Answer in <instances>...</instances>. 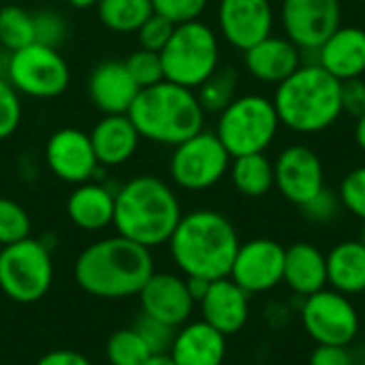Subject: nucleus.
<instances>
[{
  "instance_id": "obj_1",
  "label": "nucleus",
  "mask_w": 365,
  "mask_h": 365,
  "mask_svg": "<svg viewBox=\"0 0 365 365\" xmlns=\"http://www.w3.org/2000/svg\"><path fill=\"white\" fill-rule=\"evenodd\" d=\"M154 272L152 250L122 235L90 244L73 267L77 287L98 299L135 297Z\"/></svg>"
},
{
  "instance_id": "obj_2",
  "label": "nucleus",
  "mask_w": 365,
  "mask_h": 365,
  "mask_svg": "<svg viewBox=\"0 0 365 365\" xmlns=\"http://www.w3.org/2000/svg\"><path fill=\"white\" fill-rule=\"evenodd\" d=\"M233 222L214 210L182 214L167 246L182 276L220 280L231 274L240 248Z\"/></svg>"
},
{
  "instance_id": "obj_3",
  "label": "nucleus",
  "mask_w": 365,
  "mask_h": 365,
  "mask_svg": "<svg viewBox=\"0 0 365 365\" xmlns=\"http://www.w3.org/2000/svg\"><path fill=\"white\" fill-rule=\"evenodd\" d=\"M180 218L182 205L175 190L156 175H137L115 190L118 235L150 250L169 242Z\"/></svg>"
},
{
  "instance_id": "obj_4",
  "label": "nucleus",
  "mask_w": 365,
  "mask_h": 365,
  "mask_svg": "<svg viewBox=\"0 0 365 365\" xmlns=\"http://www.w3.org/2000/svg\"><path fill=\"white\" fill-rule=\"evenodd\" d=\"M340 86L342 81L321 64H302L291 77L276 86L272 101L280 124L302 135L327 130L344 113Z\"/></svg>"
},
{
  "instance_id": "obj_5",
  "label": "nucleus",
  "mask_w": 365,
  "mask_h": 365,
  "mask_svg": "<svg viewBox=\"0 0 365 365\" xmlns=\"http://www.w3.org/2000/svg\"><path fill=\"white\" fill-rule=\"evenodd\" d=\"M126 115L141 139L158 145H178L201 133L205 124L197 92L167 79L141 88Z\"/></svg>"
},
{
  "instance_id": "obj_6",
  "label": "nucleus",
  "mask_w": 365,
  "mask_h": 365,
  "mask_svg": "<svg viewBox=\"0 0 365 365\" xmlns=\"http://www.w3.org/2000/svg\"><path fill=\"white\" fill-rule=\"evenodd\" d=\"M167 81L197 90L220 66V41L212 26L201 19L180 24L160 51Z\"/></svg>"
},
{
  "instance_id": "obj_7",
  "label": "nucleus",
  "mask_w": 365,
  "mask_h": 365,
  "mask_svg": "<svg viewBox=\"0 0 365 365\" xmlns=\"http://www.w3.org/2000/svg\"><path fill=\"white\" fill-rule=\"evenodd\" d=\"M280 128L274 101L263 94H244L218 113L216 137L231 158L265 152Z\"/></svg>"
},
{
  "instance_id": "obj_8",
  "label": "nucleus",
  "mask_w": 365,
  "mask_h": 365,
  "mask_svg": "<svg viewBox=\"0 0 365 365\" xmlns=\"http://www.w3.org/2000/svg\"><path fill=\"white\" fill-rule=\"evenodd\" d=\"M53 282L51 246L26 237L0 248V291L15 304L41 302Z\"/></svg>"
},
{
  "instance_id": "obj_9",
  "label": "nucleus",
  "mask_w": 365,
  "mask_h": 365,
  "mask_svg": "<svg viewBox=\"0 0 365 365\" xmlns=\"http://www.w3.org/2000/svg\"><path fill=\"white\" fill-rule=\"evenodd\" d=\"M2 75L19 94L38 101L64 94L71 83V68L64 56L56 47L41 43L9 51Z\"/></svg>"
},
{
  "instance_id": "obj_10",
  "label": "nucleus",
  "mask_w": 365,
  "mask_h": 365,
  "mask_svg": "<svg viewBox=\"0 0 365 365\" xmlns=\"http://www.w3.org/2000/svg\"><path fill=\"white\" fill-rule=\"evenodd\" d=\"M231 167V154L220 143L216 133L201 130L190 139L173 145L169 158V173L175 186L201 192L216 186Z\"/></svg>"
},
{
  "instance_id": "obj_11",
  "label": "nucleus",
  "mask_w": 365,
  "mask_h": 365,
  "mask_svg": "<svg viewBox=\"0 0 365 365\" xmlns=\"http://www.w3.org/2000/svg\"><path fill=\"white\" fill-rule=\"evenodd\" d=\"M302 323L317 344L349 346L359 334V312L349 295L323 289L304 297Z\"/></svg>"
},
{
  "instance_id": "obj_12",
  "label": "nucleus",
  "mask_w": 365,
  "mask_h": 365,
  "mask_svg": "<svg viewBox=\"0 0 365 365\" xmlns=\"http://www.w3.org/2000/svg\"><path fill=\"white\" fill-rule=\"evenodd\" d=\"M282 30L302 51H317L340 26V0H282Z\"/></svg>"
},
{
  "instance_id": "obj_13",
  "label": "nucleus",
  "mask_w": 365,
  "mask_h": 365,
  "mask_svg": "<svg viewBox=\"0 0 365 365\" xmlns=\"http://www.w3.org/2000/svg\"><path fill=\"white\" fill-rule=\"evenodd\" d=\"M274 186L287 201L299 207L308 203L325 188V169L319 154L302 143L284 148L274 163Z\"/></svg>"
},
{
  "instance_id": "obj_14",
  "label": "nucleus",
  "mask_w": 365,
  "mask_h": 365,
  "mask_svg": "<svg viewBox=\"0 0 365 365\" xmlns=\"http://www.w3.org/2000/svg\"><path fill=\"white\" fill-rule=\"evenodd\" d=\"M284 248L267 237H257L240 244L229 278L248 295L265 293L282 282Z\"/></svg>"
},
{
  "instance_id": "obj_15",
  "label": "nucleus",
  "mask_w": 365,
  "mask_h": 365,
  "mask_svg": "<svg viewBox=\"0 0 365 365\" xmlns=\"http://www.w3.org/2000/svg\"><path fill=\"white\" fill-rule=\"evenodd\" d=\"M43 156H45L47 169L58 180L73 184V186L94 180L101 167L96 160L90 135L73 126L51 133L45 143Z\"/></svg>"
},
{
  "instance_id": "obj_16",
  "label": "nucleus",
  "mask_w": 365,
  "mask_h": 365,
  "mask_svg": "<svg viewBox=\"0 0 365 365\" xmlns=\"http://www.w3.org/2000/svg\"><path fill=\"white\" fill-rule=\"evenodd\" d=\"M218 34L235 49L246 51L274 32L272 0H220L216 11Z\"/></svg>"
},
{
  "instance_id": "obj_17",
  "label": "nucleus",
  "mask_w": 365,
  "mask_h": 365,
  "mask_svg": "<svg viewBox=\"0 0 365 365\" xmlns=\"http://www.w3.org/2000/svg\"><path fill=\"white\" fill-rule=\"evenodd\" d=\"M137 297L141 304V314L167 323L175 329L190 321L197 306L188 291L186 276L169 272H154Z\"/></svg>"
},
{
  "instance_id": "obj_18",
  "label": "nucleus",
  "mask_w": 365,
  "mask_h": 365,
  "mask_svg": "<svg viewBox=\"0 0 365 365\" xmlns=\"http://www.w3.org/2000/svg\"><path fill=\"white\" fill-rule=\"evenodd\" d=\"M139 90L141 88L130 77L126 64L120 60H105V62L96 64L88 79L90 103L103 115L128 113Z\"/></svg>"
},
{
  "instance_id": "obj_19",
  "label": "nucleus",
  "mask_w": 365,
  "mask_h": 365,
  "mask_svg": "<svg viewBox=\"0 0 365 365\" xmlns=\"http://www.w3.org/2000/svg\"><path fill=\"white\" fill-rule=\"evenodd\" d=\"M201 317L222 336H233L244 329L250 314V295L229 276L214 280L199 302Z\"/></svg>"
},
{
  "instance_id": "obj_20",
  "label": "nucleus",
  "mask_w": 365,
  "mask_h": 365,
  "mask_svg": "<svg viewBox=\"0 0 365 365\" xmlns=\"http://www.w3.org/2000/svg\"><path fill=\"white\" fill-rule=\"evenodd\" d=\"M302 53L287 36L269 34L244 51V66L255 79L278 86L302 66Z\"/></svg>"
},
{
  "instance_id": "obj_21",
  "label": "nucleus",
  "mask_w": 365,
  "mask_h": 365,
  "mask_svg": "<svg viewBox=\"0 0 365 365\" xmlns=\"http://www.w3.org/2000/svg\"><path fill=\"white\" fill-rule=\"evenodd\" d=\"M167 355L175 365H222L227 357V336L203 319L188 321L175 329Z\"/></svg>"
},
{
  "instance_id": "obj_22",
  "label": "nucleus",
  "mask_w": 365,
  "mask_h": 365,
  "mask_svg": "<svg viewBox=\"0 0 365 365\" xmlns=\"http://www.w3.org/2000/svg\"><path fill=\"white\" fill-rule=\"evenodd\" d=\"M314 53L317 64L336 79L361 77L365 73V30L359 26H340Z\"/></svg>"
},
{
  "instance_id": "obj_23",
  "label": "nucleus",
  "mask_w": 365,
  "mask_h": 365,
  "mask_svg": "<svg viewBox=\"0 0 365 365\" xmlns=\"http://www.w3.org/2000/svg\"><path fill=\"white\" fill-rule=\"evenodd\" d=\"M88 135L101 167H120L128 163L141 143V137L126 113L103 115Z\"/></svg>"
},
{
  "instance_id": "obj_24",
  "label": "nucleus",
  "mask_w": 365,
  "mask_h": 365,
  "mask_svg": "<svg viewBox=\"0 0 365 365\" xmlns=\"http://www.w3.org/2000/svg\"><path fill=\"white\" fill-rule=\"evenodd\" d=\"M115 192L101 182L77 184L66 199V216L81 231H103L113 225Z\"/></svg>"
},
{
  "instance_id": "obj_25",
  "label": "nucleus",
  "mask_w": 365,
  "mask_h": 365,
  "mask_svg": "<svg viewBox=\"0 0 365 365\" xmlns=\"http://www.w3.org/2000/svg\"><path fill=\"white\" fill-rule=\"evenodd\" d=\"M282 282L297 295L308 297L327 287V259L308 242H297L284 248Z\"/></svg>"
},
{
  "instance_id": "obj_26",
  "label": "nucleus",
  "mask_w": 365,
  "mask_h": 365,
  "mask_svg": "<svg viewBox=\"0 0 365 365\" xmlns=\"http://www.w3.org/2000/svg\"><path fill=\"white\" fill-rule=\"evenodd\" d=\"M327 259V284L344 295L365 293V246L359 240L336 244Z\"/></svg>"
},
{
  "instance_id": "obj_27",
  "label": "nucleus",
  "mask_w": 365,
  "mask_h": 365,
  "mask_svg": "<svg viewBox=\"0 0 365 365\" xmlns=\"http://www.w3.org/2000/svg\"><path fill=\"white\" fill-rule=\"evenodd\" d=\"M231 182L235 190L244 197H263L274 188V163L261 154H246L231 158Z\"/></svg>"
},
{
  "instance_id": "obj_28",
  "label": "nucleus",
  "mask_w": 365,
  "mask_h": 365,
  "mask_svg": "<svg viewBox=\"0 0 365 365\" xmlns=\"http://www.w3.org/2000/svg\"><path fill=\"white\" fill-rule=\"evenodd\" d=\"M98 19L118 34H133L154 13L150 0H98Z\"/></svg>"
},
{
  "instance_id": "obj_29",
  "label": "nucleus",
  "mask_w": 365,
  "mask_h": 365,
  "mask_svg": "<svg viewBox=\"0 0 365 365\" xmlns=\"http://www.w3.org/2000/svg\"><path fill=\"white\" fill-rule=\"evenodd\" d=\"M195 92L205 113H220L237 96V71L218 66Z\"/></svg>"
},
{
  "instance_id": "obj_30",
  "label": "nucleus",
  "mask_w": 365,
  "mask_h": 365,
  "mask_svg": "<svg viewBox=\"0 0 365 365\" xmlns=\"http://www.w3.org/2000/svg\"><path fill=\"white\" fill-rule=\"evenodd\" d=\"M30 43H34L32 13L19 4H2L0 6V45L6 51H15Z\"/></svg>"
},
{
  "instance_id": "obj_31",
  "label": "nucleus",
  "mask_w": 365,
  "mask_h": 365,
  "mask_svg": "<svg viewBox=\"0 0 365 365\" xmlns=\"http://www.w3.org/2000/svg\"><path fill=\"white\" fill-rule=\"evenodd\" d=\"M105 355L109 365H143L150 357H154L135 327L113 331L107 340Z\"/></svg>"
},
{
  "instance_id": "obj_32",
  "label": "nucleus",
  "mask_w": 365,
  "mask_h": 365,
  "mask_svg": "<svg viewBox=\"0 0 365 365\" xmlns=\"http://www.w3.org/2000/svg\"><path fill=\"white\" fill-rule=\"evenodd\" d=\"M32 220L26 207L9 197H0V248L30 237Z\"/></svg>"
},
{
  "instance_id": "obj_33",
  "label": "nucleus",
  "mask_w": 365,
  "mask_h": 365,
  "mask_svg": "<svg viewBox=\"0 0 365 365\" xmlns=\"http://www.w3.org/2000/svg\"><path fill=\"white\" fill-rule=\"evenodd\" d=\"M130 77L135 79V83L139 88H150L158 81L165 79L163 73V62H160V53L156 51H148V49H137L133 51L126 60H124Z\"/></svg>"
},
{
  "instance_id": "obj_34",
  "label": "nucleus",
  "mask_w": 365,
  "mask_h": 365,
  "mask_svg": "<svg viewBox=\"0 0 365 365\" xmlns=\"http://www.w3.org/2000/svg\"><path fill=\"white\" fill-rule=\"evenodd\" d=\"M34 19V43L47 45V47H60L68 36V24L58 11H38L32 13Z\"/></svg>"
},
{
  "instance_id": "obj_35",
  "label": "nucleus",
  "mask_w": 365,
  "mask_h": 365,
  "mask_svg": "<svg viewBox=\"0 0 365 365\" xmlns=\"http://www.w3.org/2000/svg\"><path fill=\"white\" fill-rule=\"evenodd\" d=\"M21 124V94L0 75V141L15 135Z\"/></svg>"
},
{
  "instance_id": "obj_36",
  "label": "nucleus",
  "mask_w": 365,
  "mask_h": 365,
  "mask_svg": "<svg viewBox=\"0 0 365 365\" xmlns=\"http://www.w3.org/2000/svg\"><path fill=\"white\" fill-rule=\"evenodd\" d=\"M338 199L344 210L365 222V165L344 175L338 188Z\"/></svg>"
},
{
  "instance_id": "obj_37",
  "label": "nucleus",
  "mask_w": 365,
  "mask_h": 365,
  "mask_svg": "<svg viewBox=\"0 0 365 365\" xmlns=\"http://www.w3.org/2000/svg\"><path fill=\"white\" fill-rule=\"evenodd\" d=\"M133 327L139 331V336L143 338V342L148 344L152 355H167L169 353L173 336H175V327L160 323V321L145 317V314H141Z\"/></svg>"
},
{
  "instance_id": "obj_38",
  "label": "nucleus",
  "mask_w": 365,
  "mask_h": 365,
  "mask_svg": "<svg viewBox=\"0 0 365 365\" xmlns=\"http://www.w3.org/2000/svg\"><path fill=\"white\" fill-rule=\"evenodd\" d=\"M156 15L169 19L173 26L195 21L203 15L210 0H150Z\"/></svg>"
},
{
  "instance_id": "obj_39",
  "label": "nucleus",
  "mask_w": 365,
  "mask_h": 365,
  "mask_svg": "<svg viewBox=\"0 0 365 365\" xmlns=\"http://www.w3.org/2000/svg\"><path fill=\"white\" fill-rule=\"evenodd\" d=\"M173 24L156 13H152L143 24L141 28L135 32L137 38H139V47L141 49H148V51H156L160 53L165 49V45L169 43L171 34H173Z\"/></svg>"
},
{
  "instance_id": "obj_40",
  "label": "nucleus",
  "mask_w": 365,
  "mask_h": 365,
  "mask_svg": "<svg viewBox=\"0 0 365 365\" xmlns=\"http://www.w3.org/2000/svg\"><path fill=\"white\" fill-rule=\"evenodd\" d=\"M342 203L338 199V195H334L331 190L323 188L319 195H314L308 203L302 205L306 218H310L312 222H329L338 216Z\"/></svg>"
},
{
  "instance_id": "obj_41",
  "label": "nucleus",
  "mask_w": 365,
  "mask_h": 365,
  "mask_svg": "<svg viewBox=\"0 0 365 365\" xmlns=\"http://www.w3.org/2000/svg\"><path fill=\"white\" fill-rule=\"evenodd\" d=\"M340 101H342V111L361 118L365 113V81L361 77L346 79L340 86Z\"/></svg>"
},
{
  "instance_id": "obj_42",
  "label": "nucleus",
  "mask_w": 365,
  "mask_h": 365,
  "mask_svg": "<svg viewBox=\"0 0 365 365\" xmlns=\"http://www.w3.org/2000/svg\"><path fill=\"white\" fill-rule=\"evenodd\" d=\"M310 365H353V355L349 346L317 344L310 355Z\"/></svg>"
},
{
  "instance_id": "obj_43",
  "label": "nucleus",
  "mask_w": 365,
  "mask_h": 365,
  "mask_svg": "<svg viewBox=\"0 0 365 365\" xmlns=\"http://www.w3.org/2000/svg\"><path fill=\"white\" fill-rule=\"evenodd\" d=\"M36 365H92V361L79 353V351H68V349H58V351H49L45 353Z\"/></svg>"
},
{
  "instance_id": "obj_44",
  "label": "nucleus",
  "mask_w": 365,
  "mask_h": 365,
  "mask_svg": "<svg viewBox=\"0 0 365 365\" xmlns=\"http://www.w3.org/2000/svg\"><path fill=\"white\" fill-rule=\"evenodd\" d=\"M212 282H214V280H205V278H197V276H186L188 291H190V295H192V299H195L197 304L203 299V295L207 293V289H210Z\"/></svg>"
},
{
  "instance_id": "obj_45",
  "label": "nucleus",
  "mask_w": 365,
  "mask_h": 365,
  "mask_svg": "<svg viewBox=\"0 0 365 365\" xmlns=\"http://www.w3.org/2000/svg\"><path fill=\"white\" fill-rule=\"evenodd\" d=\"M355 141H357L359 150L365 154V113L361 118H357V124H355Z\"/></svg>"
},
{
  "instance_id": "obj_46",
  "label": "nucleus",
  "mask_w": 365,
  "mask_h": 365,
  "mask_svg": "<svg viewBox=\"0 0 365 365\" xmlns=\"http://www.w3.org/2000/svg\"><path fill=\"white\" fill-rule=\"evenodd\" d=\"M143 365H175V364L169 359V355H154V357H150V359H148Z\"/></svg>"
},
{
  "instance_id": "obj_47",
  "label": "nucleus",
  "mask_w": 365,
  "mask_h": 365,
  "mask_svg": "<svg viewBox=\"0 0 365 365\" xmlns=\"http://www.w3.org/2000/svg\"><path fill=\"white\" fill-rule=\"evenodd\" d=\"M68 4L75 9H90V6H96L98 0H68Z\"/></svg>"
},
{
  "instance_id": "obj_48",
  "label": "nucleus",
  "mask_w": 365,
  "mask_h": 365,
  "mask_svg": "<svg viewBox=\"0 0 365 365\" xmlns=\"http://www.w3.org/2000/svg\"><path fill=\"white\" fill-rule=\"evenodd\" d=\"M2 4H19L21 0H0Z\"/></svg>"
},
{
  "instance_id": "obj_49",
  "label": "nucleus",
  "mask_w": 365,
  "mask_h": 365,
  "mask_svg": "<svg viewBox=\"0 0 365 365\" xmlns=\"http://www.w3.org/2000/svg\"><path fill=\"white\" fill-rule=\"evenodd\" d=\"M359 242L365 246V225H364V231H361V240H359Z\"/></svg>"
}]
</instances>
